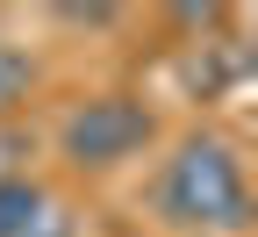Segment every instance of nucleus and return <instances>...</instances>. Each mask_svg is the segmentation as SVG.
<instances>
[{
  "label": "nucleus",
  "mask_w": 258,
  "mask_h": 237,
  "mask_svg": "<svg viewBox=\"0 0 258 237\" xmlns=\"http://www.w3.org/2000/svg\"><path fill=\"white\" fill-rule=\"evenodd\" d=\"M57 144H64L72 165H122V158H137L151 144V108L129 101V93H101V101H86V108L64 115Z\"/></svg>",
  "instance_id": "2"
},
{
  "label": "nucleus",
  "mask_w": 258,
  "mask_h": 237,
  "mask_svg": "<svg viewBox=\"0 0 258 237\" xmlns=\"http://www.w3.org/2000/svg\"><path fill=\"white\" fill-rule=\"evenodd\" d=\"M0 237H72V216L43 180L0 173Z\"/></svg>",
  "instance_id": "3"
},
{
  "label": "nucleus",
  "mask_w": 258,
  "mask_h": 237,
  "mask_svg": "<svg viewBox=\"0 0 258 237\" xmlns=\"http://www.w3.org/2000/svg\"><path fill=\"white\" fill-rule=\"evenodd\" d=\"M29 93H36V58L15 51V43H0V115H15Z\"/></svg>",
  "instance_id": "4"
},
{
  "label": "nucleus",
  "mask_w": 258,
  "mask_h": 237,
  "mask_svg": "<svg viewBox=\"0 0 258 237\" xmlns=\"http://www.w3.org/2000/svg\"><path fill=\"white\" fill-rule=\"evenodd\" d=\"M158 209L194 230H244V216H251L244 158L222 137H186L179 158L165 165V180H158Z\"/></svg>",
  "instance_id": "1"
}]
</instances>
